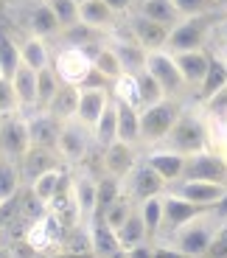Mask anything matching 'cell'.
Listing matches in <instances>:
<instances>
[{
  "label": "cell",
  "mask_w": 227,
  "mask_h": 258,
  "mask_svg": "<svg viewBox=\"0 0 227 258\" xmlns=\"http://www.w3.org/2000/svg\"><path fill=\"white\" fill-rule=\"evenodd\" d=\"M20 64H23V59H20V42H14L6 31H0V76L12 79Z\"/></svg>",
  "instance_id": "obj_37"
},
{
  "label": "cell",
  "mask_w": 227,
  "mask_h": 258,
  "mask_svg": "<svg viewBox=\"0 0 227 258\" xmlns=\"http://www.w3.org/2000/svg\"><path fill=\"white\" fill-rule=\"evenodd\" d=\"M112 258H123V252H118V255H112Z\"/></svg>",
  "instance_id": "obj_55"
},
{
  "label": "cell",
  "mask_w": 227,
  "mask_h": 258,
  "mask_svg": "<svg viewBox=\"0 0 227 258\" xmlns=\"http://www.w3.org/2000/svg\"><path fill=\"white\" fill-rule=\"evenodd\" d=\"M135 205H137V202L132 200L129 194H123L121 200H115L110 208H104V211H101V219H104L107 225L112 227V230H121L123 222L129 219V213L135 211Z\"/></svg>",
  "instance_id": "obj_39"
},
{
  "label": "cell",
  "mask_w": 227,
  "mask_h": 258,
  "mask_svg": "<svg viewBox=\"0 0 227 258\" xmlns=\"http://www.w3.org/2000/svg\"><path fill=\"white\" fill-rule=\"evenodd\" d=\"M123 258H155V244L143 241L137 247H129V250H123Z\"/></svg>",
  "instance_id": "obj_50"
},
{
  "label": "cell",
  "mask_w": 227,
  "mask_h": 258,
  "mask_svg": "<svg viewBox=\"0 0 227 258\" xmlns=\"http://www.w3.org/2000/svg\"><path fill=\"white\" fill-rule=\"evenodd\" d=\"M62 250L70 255H93V241H90V227L87 225H76L67 230V239L62 244Z\"/></svg>",
  "instance_id": "obj_41"
},
{
  "label": "cell",
  "mask_w": 227,
  "mask_h": 258,
  "mask_svg": "<svg viewBox=\"0 0 227 258\" xmlns=\"http://www.w3.org/2000/svg\"><path fill=\"white\" fill-rule=\"evenodd\" d=\"M90 143H93V132L87 126H82L76 118L73 121H62L56 152L67 166H79V163L85 160L87 152H90Z\"/></svg>",
  "instance_id": "obj_7"
},
{
  "label": "cell",
  "mask_w": 227,
  "mask_h": 258,
  "mask_svg": "<svg viewBox=\"0 0 227 258\" xmlns=\"http://www.w3.org/2000/svg\"><path fill=\"white\" fill-rule=\"evenodd\" d=\"M155 258H188L182 250H177L174 244H169V241H163V244L155 247Z\"/></svg>",
  "instance_id": "obj_51"
},
{
  "label": "cell",
  "mask_w": 227,
  "mask_h": 258,
  "mask_svg": "<svg viewBox=\"0 0 227 258\" xmlns=\"http://www.w3.org/2000/svg\"><path fill=\"white\" fill-rule=\"evenodd\" d=\"M20 112V98L14 90V82L9 76H0V118L17 115Z\"/></svg>",
  "instance_id": "obj_43"
},
{
  "label": "cell",
  "mask_w": 227,
  "mask_h": 258,
  "mask_svg": "<svg viewBox=\"0 0 227 258\" xmlns=\"http://www.w3.org/2000/svg\"><path fill=\"white\" fill-rule=\"evenodd\" d=\"M0 258H14L12 255V244H6L3 239H0Z\"/></svg>",
  "instance_id": "obj_54"
},
{
  "label": "cell",
  "mask_w": 227,
  "mask_h": 258,
  "mask_svg": "<svg viewBox=\"0 0 227 258\" xmlns=\"http://www.w3.org/2000/svg\"><path fill=\"white\" fill-rule=\"evenodd\" d=\"M70 177H73L70 166H56V168H51V171H45V174H39L34 182H28V191H31L34 197H39L42 202H51L59 191H65V188L70 185Z\"/></svg>",
  "instance_id": "obj_25"
},
{
  "label": "cell",
  "mask_w": 227,
  "mask_h": 258,
  "mask_svg": "<svg viewBox=\"0 0 227 258\" xmlns=\"http://www.w3.org/2000/svg\"><path fill=\"white\" fill-rule=\"evenodd\" d=\"M182 180H210V182H224L227 185V160L216 149H205V152L188 155Z\"/></svg>",
  "instance_id": "obj_10"
},
{
  "label": "cell",
  "mask_w": 227,
  "mask_h": 258,
  "mask_svg": "<svg viewBox=\"0 0 227 258\" xmlns=\"http://www.w3.org/2000/svg\"><path fill=\"white\" fill-rule=\"evenodd\" d=\"M31 149V135H28V118L23 112L9 115L0 126V152L14 160H23L26 152Z\"/></svg>",
  "instance_id": "obj_11"
},
{
  "label": "cell",
  "mask_w": 227,
  "mask_h": 258,
  "mask_svg": "<svg viewBox=\"0 0 227 258\" xmlns=\"http://www.w3.org/2000/svg\"><path fill=\"white\" fill-rule=\"evenodd\" d=\"M23 168H20V160L3 155L0 152V205L17 200L20 188H23Z\"/></svg>",
  "instance_id": "obj_28"
},
{
  "label": "cell",
  "mask_w": 227,
  "mask_h": 258,
  "mask_svg": "<svg viewBox=\"0 0 227 258\" xmlns=\"http://www.w3.org/2000/svg\"><path fill=\"white\" fill-rule=\"evenodd\" d=\"M56 121H73L79 112V87H73V84H62L59 87V93L53 96V101L48 104V110Z\"/></svg>",
  "instance_id": "obj_32"
},
{
  "label": "cell",
  "mask_w": 227,
  "mask_h": 258,
  "mask_svg": "<svg viewBox=\"0 0 227 258\" xmlns=\"http://www.w3.org/2000/svg\"><path fill=\"white\" fill-rule=\"evenodd\" d=\"M182 115V104L177 98L166 96L157 104H149V107H140V143L146 146H160L166 141L174 123L180 121Z\"/></svg>",
  "instance_id": "obj_3"
},
{
  "label": "cell",
  "mask_w": 227,
  "mask_h": 258,
  "mask_svg": "<svg viewBox=\"0 0 227 258\" xmlns=\"http://www.w3.org/2000/svg\"><path fill=\"white\" fill-rule=\"evenodd\" d=\"M160 146L174 149V152H180L185 157L210 149V126H208V118H205L202 107L199 110H182L180 121L174 123V129L166 135V141Z\"/></svg>",
  "instance_id": "obj_1"
},
{
  "label": "cell",
  "mask_w": 227,
  "mask_h": 258,
  "mask_svg": "<svg viewBox=\"0 0 227 258\" xmlns=\"http://www.w3.org/2000/svg\"><path fill=\"white\" fill-rule=\"evenodd\" d=\"M87 51H90L93 56V68H96V76H101L104 82H115L118 76H123V64L121 59H118L115 48L110 45V42H93V45H87Z\"/></svg>",
  "instance_id": "obj_26"
},
{
  "label": "cell",
  "mask_w": 227,
  "mask_h": 258,
  "mask_svg": "<svg viewBox=\"0 0 227 258\" xmlns=\"http://www.w3.org/2000/svg\"><path fill=\"white\" fill-rule=\"evenodd\" d=\"M26 118H28V135H31V146L56 149L62 121H56V118H53L51 112H45V110L34 112V115H26Z\"/></svg>",
  "instance_id": "obj_22"
},
{
  "label": "cell",
  "mask_w": 227,
  "mask_h": 258,
  "mask_svg": "<svg viewBox=\"0 0 227 258\" xmlns=\"http://www.w3.org/2000/svg\"><path fill=\"white\" fill-rule=\"evenodd\" d=\"M90 241H93V255L96 258H112L118 252H123V244L118 239V230H112L104 219H101V213H96L90 219Z\"/></svg>",
  "instance_id": "obj_23"
},
{
  "label": "cell",
  "mask_w": 227,
  "mask_h": 258,
  "mask_svg": "<svg viewBox=\"0 0 227 258\" xmlns=\"http://www.w3.org/2000/svg\"><path fill=\"white\" fill-rule=\"evenodd\" d=\"M224 87H227V56L216 51V53H213V59H210L208 76H205L202 87L196 90V98H199V101H205V98L216 96V93L224 90Z\"/></svg>",
  "instance_id": "obj_31"
},
{
  "label": "cell",
  "mask_w": 227,
  "mask_h": 258,
  "mask_svg": "<svg viewBox=\"0 0 227 258\" xmlns=\"http://www.w3.org/2000/svg\"><path fill=\"white\" fill-rule=\"evenodd\" d=\"M219 0H174L177 12L182 17H196V14H213Z\"/></svg>",
  "instance_id": "obj_46"
},
{
  "label": "cell",
  "mask_w": 227,
  "mask_h": 258,
  "mask_svg": "<svg viewBox=\"0 0 227 258\" xmlns=\"http://www.w3.org/2000/svg\"><path fill=\"white\" fill-rule=\"evenodd\" d=\"M177 59V68H180L182 79L188 84V90H199L205 76H208V68H210V59H213V51L208 48H196V51H182V53H174Z\"/></svg>",
  "instance_id": "obj_15"
},
{
  "label": "cell",
  "mask_w": 227,
  "mask_h": 258,
  "mask_svg": "<svg viewBox=\"0 0 227 258\" xmlns=\"http://www.w3.org/2000/svg\"><path fill=\"white\" fill-rule=\"evenodd\" d=\"M115 110H118V141L129 143V146H140V110L123 101H115Z\"/></svg>",
  "instance_id": "obj_30"
},
{
  "label": "cell",
  "mask_w": 227,
  "mask_h": 258,
  "mask_svg": "<svg viewBox=\"0 0 227 258\" xmlns=\"http://www.w3.org/2000/svg\"><path fill=\"white\" fill-rule=\"evenodd\" d=\"M202 258H205V255H202Z\"/></svg>",
  "instance_id": "obj_58"
},
{
  "label": "cell",
  "mask_w": 227,
  "mask_h": 258,
  "mask_svg": "<svg viewBox=\"0 0 227 258\" xmlns=\"http://www.w3.org/2000/svg\"><path fill=\"white\" fill-rule=\"evenodd\" d=\"M110 90H112V98H115V101L132 104V107H137V110L143 107V101H140V79H137V73H123V76H118L115 82L110 84Z\"/></svg>",
  "instance_id": "obj_36"
},
{
  "label": "cell",
  "mask_w": 227,
  "mask_h": 258,
  "mask_svg": "<svg viewBox=\"0 0 227 258\" xmlns=\"http://www.w3.org/2000/svg\"><path fill=\"white\" fill-rule=\"evenodd\" d=\"M112 104V90L101 84H82L79 87V112L76 121L82 126H87L93 132V126L98 123V118L104 115V110Z\"/></svg>",
  "instance_id": "obj_9"
},
{
  "label": "cell",
  "mask_w": 227,
  "mask_h": 258,
  "mask_svg": "<svg viewBox=\"0 0 227 258\" xmlns=\"http://www.w3.org/2000/svg\"><path fill=\"white\" fill-rule=\"evenodd\" d=\"M115 20L118 14L104 0H82L79 3V23H85L96 31H115Z\"/></svg>",
  "instance_id": "obj_27"
},
{
  "label": "cell",
  "mask_w": 227,
  "mask_h": 258,
  "mask_svg": "<svg viewBox=\"0 0 227 258\" xmlns=\"http://www.w3.org/2000/svg\"><path fill=\"white\" fill-rule=\"evenodd\" d=\"M216 37H219V42H221V53L227 56V14L219 20V26H216Z\"/></svg>",
  "instance_id": "obj_53"
},
{
  "label": "cell",
  "mask_w": 227,
  "mask_h": 258,
  "mask_svg": "<svg viewBox=\"0 0 227 258\" xmlns=\"http://www.w3.org/2000/svg\"><path fill=\"white\" fill-rule=\"evenodd\" d=\"M126 26H129L126 31H129L132 37H135L137 42L146 48V51H160V48H166V42H169V34H171L169 26H163V23H157V20L143 17L140 12L132 14Z\"/></svg>",
  "instance_id": "obj_16"
},
{
  "label": "cell",
  "mask_w": 227,
  "mask_h": 258,
  "mask_svg": "<svg viewBox=\"0 0 227 258\" xmlns=\"http://www.w3.org/2000/svg\"><path fill=\"white\" fill-rule=\"evenodd\" d=\"M115 141H118V110H115V98H112V104L104 110V115L98 118V123L93 126V143L104 152Z\"/></svg>",
  "instance_id": "obj_34"
},
{
  "label": "cell",
  "mask_w": 227,
  "mask_h": 258,
  "mask_svg": "<svg viewBox=\"0 0 227 258\" xmlns=\"http://www.w3.org/2000/svg\"><path fill=\"white\" fill-rule=\"evenodd\" d=\"M118 239H121L123 250H129V247H137L143 244V241H149V227H146V222H143V213L140 208L135 205V211L129 213V219L123 222V227L118 230Z\"/></svg>",
  "instance_id": "obj_33"
},
{
  "label": "cell",
  "mask_w": 227,
  "mask_h": 258,
  "mask_svg": "<svg viewBox=\"0 0 227 258\" xmlns=\"http://www.w3.org/2000/svg\"><path fill=\"white\" fill-rule=\"evenodd\" d=\"M205 211H210V208H202V205H196V202L185 200V197H180V194L166 188V194H163V230H160V236L169 239L174 230H180V227L188 225L191 219L202 216Z\"/></svg>",
  "instance_id": "obj_8"
},
{
  "label": "cell",
  "mask_w": 227,
  "mask_h": 258,
  "mask_svg": "<svg viewBox=\"0 0 227 258\" xmlns=\"http://www.w3.org/2000/svg\"><path fill=\"white\" fill-rule=\"evenodd\" d=\"M104 3L118 14V17H123V14H132V9H135V0H104Z\"/></svg>",
  "instance_id": "obj_52"
},
{
  "label": "cell",
  "mask_w": 227,
  "mask_h": 258,
  "mask_svg": "<svg viewBox=\"0 0 227 258\" xmlns=\"http://www.w3.org/2000/svg\"><path fill=\"white\" fill-rule=\"evenodd\" d=\"M146 71H149L152 76L157 79V84H160L163 90H166V96L180 98L182 93L188 90V84H185V79H182L180 68H177L174 53L166 51V48L146 53Z\"/></svg>",
  "instance_id": "obj_6"
},
{
  "label": "cell",
  "mask_w": 227,
  "mask_h": 258,
  "mask_svg": "<svg viewBox=\"0 0 227 258\" xmlns=\"http://www.w3.org/2000/svg\"><path fill=\"white\" fill-rule=\"evenodd\" d=\"M169 191L180 194V197H185V200L196 202L202 208H213L227 194V185L224 182H210V180H177L169 185Z\"/></svg>",
  "instance_id": "obj_14"
},
{
  "label": "cell",
  "mask_w": 227,
  "mask_h": 258,
  "mask_svg": "<svg viewBox=\"0 0 227 258\" xmlns=\"http://www.w3.org/2000/svg\"><path fill=\"white\" fill-rule=\"evenodd\" d=\"M79 3H82V0H79Z\"/></svg>",
  "instance_id": "obj_56"
},
{
  "label": "cell",
  "mask_w": 227,
  "mask_h": 258,
  "mask_svg": "<svg viewBox=\"0 0 227 258\" xmlns=\"http://www.w3.org/2000/svg\"><path fill=\"white\" fill-rule=\"evenodd\" d=\"M137 12H140L143 17L157 20V23H163V26H169V28H174L182 20V14L177 12V6H174V0H146V3L137 6Z\"/></svg>",
  "instance_id": "obj_35"
},
{
  "label": "cell",
  "mask_w": 227,
  "mask_h": 258,
  "mask_svg": "<svg viewBox=\"0 0 227 258\" xmlns=\"http://www.w3.org/2000/svg\"><path fill=\"white\" fill-rule=\"evenodd\" d=\"M20 59H23V64L31 68V71H45V68H51L53 53H51V48H48V39L31 37V34H28V37L20 42Z\"/></svg>",
  "instance_id": "obj_29"
},
{
  "label": "cell",
  "mask_w": 227,
  "mask_h": 258,
  "mask_svg": "<svg viewBox=\"0 0 227 258\" xmlns=\"http://www.w3.org/2000/svg\"><path fill=\"white\" fill-rule=\"evenodd\" d=\"M12 255L14 258H42V252H37L26 239H20V241H12Z\"/></svg>",
  "instance_id": "obj_49"
},
{
  "label": "cell",
  "mask_w": 227,
  "mask_h": 258,
  "mask_svg": "<svg viewBox=\"0 0 227 258\" xmlns=\"http://www.w3.org/2000/svg\"><path fill=\"white\" fill-rule=\"evenodd\" d=\"M205 258H227V222H221L219 233H216V239H213V244H210Z\"/></svg>",
  "instance_id": "obj_48"
},
{
  "label": "cell",
  "mask_w": 227,
  "mask_h": 258,
  "mask_svg": "<svg viewBox=\"0 0 227 258\" xmlns=\"http://www.w3.org/2000/svg\"><path fill=\"white\" fill-rule=\"evenodd\" d=\"M219 3H221V0H219Z\"/></svg>",
  "instance_id": "obj_57"
},
{
  "label": "cell",
  "mask_w": 227,
  "mask_h": 258,
  "mask_svg": "<svg viewBox=\"0 0 227 258\" xmlns=\"http://www.w3.org/2000/svg\"><path fill=\"white\" fill-rule=\"evenodd\" d=\"M70 194L76 200L82 225H90V219L98 213V177L87 174V171H76L70 177Z\"/></svg>",
  "instance_id": "obj_13"
},
{
  "label": "cell",
  "mask_w": 227,
  "mask_h": 258,
  "mask_svg": "<svg viewBox=\"0 0 227 258\" xmlns=\"http://www.w3.org/2000/svg\"><path fill=\"white\" fill-rule=\"evenodd\" d=\"M20 213H23V216H26V219H28V225H31V222L42 219V216H45V213H48V202H42V200H39V197H34V194L28 191L26 202L20 205Z\"/></svg>",
  "instance_id": "obj_47"
},
{
  "label": "cell",
  "mask_w": 227,
  "mask_h": 258,
  "mask_svg": "<svg viewBox=\"0 0 227 258\" xmlns=\"http://www.w3.org/2000/svg\"><path fill=\"white\" fill-rule=\"evenodd\" d=\"M14 82V90H17V98H20V112L23 115H34L39 112V87H37V71L20 64L17 73L12 76Z\"/></svg>",
  "instance_id": "obj_24"
},
{
  "label": "cell",
  "mask_w": 227,
  "mask_h": 258,
  "mask_svg": "<svg viewBox=\"0 0 227 258\" xmlns=\"http://www.w3.org/2000/svg\"><path fill=\"white\" fill-rule=\"evenodd\" d=\"M53 68H56L59 79L65 84H73V87H82V84L90 82L93 76V56L87 48L82 45H62L56 53H53Z\"/></svg>",
  "instance_id": "obj_5"
},
{
  "label": "cell",
  "mask_w": 227,
  "mask_h": 258,
  "mask_svg": "<svg viewBox=\"0 0 227 258\" xmlns=\"http://www.w3.org/2000/svg\"><path fill=\"white\" fill-rule=\"evenodd\" d=\"M26 28L31 37H59L62 26H59V17L53 12L51 0H34L31 9H28V20H26Z\"/></svg>",
  "instance_id": "obj_18"
},
{
  "label": "cell",
  "mask_w": 227,
  "mask_h": 258,
  "mask_svg": "<svg viewBox=\"0 0 227 258\" xmlns=\"http://www.w3.org/2000/svg\"><path fill=\"white\" fill-rule=\"evenodd\" d=\"M56 166H67V163L59 157L56 149L31 146V149L26 152V157L20 160V168H23V180H26V185H28V182H34L39 174H45V171L56 168Z\"/></svg>",
  "instance_id": "obj_21"
},
{
  "label": "cell",
  "mask_w": 227,
  "mask_h": 258,
  "mask_svg": "<svg viewBox=\"0 0 227 258\" xmlns=\"http://www.w3.org/2000/svg\"><path fill=\"white\" fill-rule=\"evenodd\" d=\"M137 146H129L123 141H115L112 146H107L101 152V168L104 174H112L118 180H126L132 174V168L137 166V155H135Z\"/></svg>",
  "instance_id": "obj_17"
},
{
  "label": "cell",
  "mask_w": 227,
  "mask_h": 258,
  "mask_svg": "<svg viewBox=\"0 0 227 258\" xmlns=\"http://www.w3.org/2000/svg\"><path fill=\"white\" fill-rule=\"evenodd\" d=\"M51 6L56 12L62 28H70L79 23V0H51Z\"/></svg>",
  "instance_id": "obj_45"
},
{
  "label": "cell",
  "mask_w": 227,
  "mask_h": 258,
  "mask_svg": "<svg viewBox=\"0 0 227 258\" xmlns=\"http://www.w3.org/2000/svg\"><path fill=\"white\" fill-rule=\"evenodd\" d=\"M221 227V219L213 211H205L202 216L191 219L188 225H182L180 230H174L169 236V244H174L177 250H182L188 258H202L208 255L210 244H213L216 233Z\"/></svg>",
  "instance_id": "obj_2"
},
{
  "label": "cell",
  "mask_w": 227,
  "mask_h": 258,
  "mask_svg": "<svg viewBox=\"0 0 227 258\" xmlns=\"http://www.w3.org/2000/svg\"><path fill=\"white\" fill-rule=\"evenodd\" d=\"M143 160L149 163L152 168H155L157 174L163 177V180L169 182H177L182 180V171H185V160L188 157L180 155V152H174V149H166V146H152V152Z\"/></svg>",
  "instance_id": "obj_19"
},
{
  "label": "cell",
  "mask_w": 227,
  "mask_h": 258,
  "mask_svg": "<svg viewBox=\"0 0 227 258\" xmlns=\"http://www.w3.org/2000/svg\"><path fill=\"white\" fill-rule=\"evenodd\" d=\"M123 194H126L123 180H118L112 174H101L98 177V213L104 211V208H110L115 200H121Z\"/></svg>",
  "instance_id": "obj_42"
},
{
  "label": "cell",
  "mask_w": 227,
  "mask_h": 258,
  "mask_svg": "<svg viewBox=\"0 0 227 258\" xmlns=\"http://www.w3.org/2000/svg\"><path fill=\"white\" fill-rule=\"evenodd\" d=\"M137 79H140V101H143V107H149V104H157L160 98H166V90H163L160 84H157V79L152 76L149 71L137 73Z\"/></svg>",
  "instance_id": "obj_44"
},
{
  "label": "cell",
  "mask_w": 227,
  "mask_h": 258,
  "mask_svg": "<svg viewBox=\"0 0 227 258\" xmlns=\"http://www.w3.org/2000/svg\"><path fill=\"white\" fill-rule=\"evenodd\" d=\"M62 79H59L56 68H45V71H37V87H39V110H48V104L53 101V96L59 93L62 87Z\"/></svg>",
  "instance_id": "obj_38"
},
{
  "label": "cell",
  "mask_w": 227,
  "mask_h": 258,
  "mask_svg": "<svg viewBox=\"0 0 227 258\" xmlns=\"http://www.w3.org/2000/svg\"><path fill=\"white\" fill-rule=\"evenodd\" d=\"M219 17L216 14H196V17H182L169 34L166 51L182 53V51H196V48H208L210 37L216 34Z\"/></svg>",
  "instance_id": "obj_4"
},
{
  "label": "cell",
  "mask_w": 227,
  "mask_h": 258,
  "mask_svg": "<svg viewBox=\"0 0 227 258\" xmlns=\"http://www.w3.org/2000/svg\"><path fill=\"white\" fill-rule=\"evenodd\" d=\"M123 188H126V194H129L135 202H143V200H149V197L163 194L166 188H169V182L163 180L146 160H140L135 168H132V174L123 180Z\"/></svg>",
  "instance_id": "obj_12"
},
{
  "label": "cell",
  "mask_w": 227,
  "mask_h": 258,
  "mask_svg": "<svg viewBox=\"0 0 227 258\" xmlns=\"http://www.w3.org/2000/svg\"><path fill=\"white\" fill-rule=\"evenodd\" d=\"M163 194L137 202V208H140V213H143V222L149 227V236H160V230H163Z\"/></svg>",
  "instance_id": "obj_40"
},
{
  "label": "cell",
  "mask_w": 227,
  "mask_h": 258,
  "mask_svg": "<svg viewBox=\"0 0 227 258\" xmlns=\"http://www.w3.org/2000/svg\"><path fill=\"white\" fill-rule=\"evenodd\" d=\"M110 45L115 48V53H118V59H121V64H123L126 73H143L146 71V53L149 51H146L129 31L126 34H112Z\"/></svg>",
  "instance_id": "obj_20"
}]
</instances>
